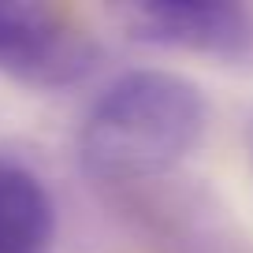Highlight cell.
I'll use <instances>...</instances> for the list:
<instances>
[{
    "mask_svg": "<svg viewBox=\"0 0 253 253\" xmlns=\"http://www.w3.org/2000/svg\"><path fill=\"white\" fill-rule=\"evenodd\" d=\"M205 97L190 79L160 67L126 71L93 101L79 157L97 182H142L179 168L205 134Z\"/></svg>",
    "mask_w": 253,
    "mask_h": 253,
    "instance_id": "6da1fadb",
    "label": "cell"
},
{
    "mask_svg": "<svg viewBox=\"0 0 253 253\" xmlns=\"http://www.w3.org/2000/svg\"><path fill=\"white\" fill-rule=\"evenodd\" d=\"M101 45L63 8L0 0V75L30 89H63L89 79Z\"/></svg>",
    "mask_w": 253,
    "mask_h": 253,
    "instance_id": "7a4b0ae2",
    "label": "cell"
},
{
    "mask_svg": "<svg viewBox=\"0 0 253 253\" xmlns=\"http://www.w3.org/2000/svg\"><path fill=\"white\" fill-rule=\"evenodd\" d=\"M123 23L142 45L220 60L253 56V8L235 0H138L123 8Z\"/></svg>",
    "mask_w": 253,
    "mask_h": 253,
    "instance_id": "3957f363",
    "label": "cell"
},
{
    "mask_svg": "<svg viewBox=\"0 0 253 253\" xmlns=\"http://www.w3.org/2000/svg\"><path fill=\"white\" fill-rule=\"evenodd\" d=\"M56 205L45 182L19 164L0 160V253H48Z\"/></svg>",
    "mask_w": 253,
    "mask_h": 253,
    "instance_id": "277c9868",
    "label": "cell"
},
{
    "mask_svg": "<svg viewBox=\"0 0 253 253\" xmlns=\"http://www.w3.org/2000/svg\"><path fill=\"white\" fill-rule=\"evenodd\" d=\"M250 164H253V119H250Z\"/></svg>",
    "mask_w": 253,
    "mask_h": 253,
    "instance_id": "5b68a950",
    "label": "cell"
}]
</instances>
